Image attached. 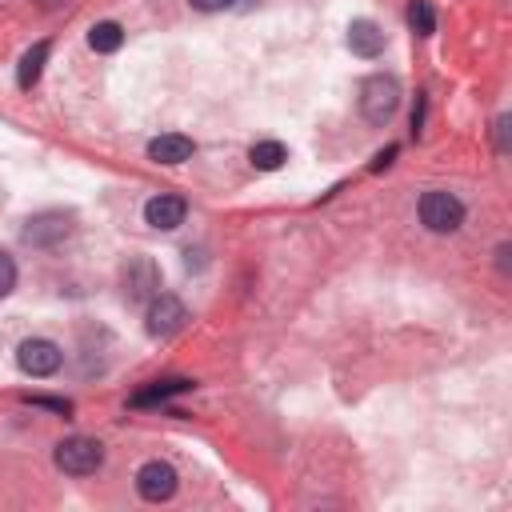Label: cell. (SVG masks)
I'll list each match as a JSON object with an SVG mask.
<instances>
[{
    "label": "cell",
    "mask_w": 512,
    "mask_h": 512,
    "mask_svg": "<svg viewBox=\"0 0 512 512\" xmlns=\"http://www.w3.org/2000/svg\"><path fill=\"white\" fill-rule=\"evenodd\" d=\"M396 104H400V84H396V76H384V72H376V76H368L364 84H360V116L368 120V124H388L392 120V112H396Z\"/></svg>",
    "instance_id": "cell-1"
},
{
    "label": "cell",
    "mask_w": 512,
    "mask_h": 512,
    "mask_svg": "<svg viewBox=\"0 0 512 512\" xmlns=\"http://www.w3.org/2000/svg\"><path fill=\"white\" fill-rule=\"evenodd\" d=\"M56 468L68 472V476H92L100 464H104V448L100 440H88V436H68L56 444Z\"/></svg>",
    "instance_id": "cell-2"
},
{
    "label": "cell",
    "mask_w": 512,
    "mask_h": 512,
    "mask_svg": "<svg viewBox=\"0 0 512 512\" xmlns=\"http://www.w3.org/2000/svg\"><path fill=\"white\" fill-rule=\"evenodd\" d=\"M420 224L428 232H456L464 224V204L452 192L432 188V192L420 196Z\"/></svg>",
    "instance_id": "cell-3"
},
{
    "label": "cell",
    "mask_w": 512,
    "mask_h": 512,
    "mask_svg": "<svg viewBox=\"0 0 512 512\" xmlns=\"http://www.w3.org/2000/svg\"><path fill=\"white\" fill-rule=\"evenodd\" d=\"M16 364H20V372H28V376H52V372L64 364V352H60V344H52V340H44V336H32V340H20Z\"/></svg>",
    "instance_id": "cell-4"
},
{
    "label": "cell",
    "mask_w": 512,
    "mask_h": 512,
    "mask_svg": "<svg viewBox=\"0 0 512 512\" xmlns=\"http://www.w3.org/2000/svg\"><path fill=\"white\" fill-rule=\"evenodd\" d=\"M68 232H72V216H68V212H36V216H28L20 240L32 244V248H52V244H60Z\"/></svg>",
    "instance_id": "cell-5"
},
{
    "label": "cell",
    "mask_w": 512,
    "mask_h": 512,
    "mask_svg": "<svg viewBox=\"0 0 512 512\" xmlns=\"http://www.w3.org/2000/svg\"><path fill=\"white\" fill-rule=\"evenodd\" d=\"M184 320H188V308L172 292H156L152 304H148V312H144V324H148L152 336H172V332L184 328Z\"/></svg>",
    "instance_id": "cell-6"
},
{
    "label": "cell",
    "mask_w": 512,
    "mask_h": 512,
    "mask_svg": "<svg viewBox=\"0 0 512 512\" xmlns=\"http://www.w3.org/2000/svg\"><path fill=\"white\" fill-rule=\"evenodd\" d=\"M136 492H140L144 500H152V504L168 500V496L176 492V468L164 464V460H148V464H140V472H136Z\"/></svg>",
    "instance_id": "cell-7"
},
{
    "label": "cell",
    "mask_w": 512,
    "mask_h": 512,
    "mask_svg": "<svg viewBox=\"0 0 512 512\" xmlns=\"http://www.w3.org/2000/svg\"><path fill=\"white\" fill-rule=\"evenodd\" d=\"M184 216H188V204H184L180 196H168V192H160V196H152V200L144 204V220H148L152 228H160V232L180 228Z\"/></svg>",
    "instance_id": "cell-8"
},
{
    "label": "cell",
    "mask_w": 512,
    "mask_h": 512,
    "mask_svg": "<svg viewBox=\"0 0 512 512\" xmlns=\"http://www.w3.org/2000/svg\"><path fill=\"white\" fill-rule=\"evenodd\" d=\"M160 292V272H156V264L152 260H132L128 268H124V296L128 300H148V296H156Z\"/></svg>",
    "instance_id": "cell-9"
},
{
    "label": "cell",
    "mask_w": 512,
    "mask_h": 512,
    "mask_svg": "<svg viewBox=\"0 0 512 512\" xmlns=\"http://www.w3.org/2000/svg\"><path fill=\"white\" fill-rule=\"evenodd\" d=\"M192 152H196V144H192L188 136H180V132H164V136H156V140L148 144V156H152L156 164H184Z\"/></svg>",
    "instance_id": "cell-10"
},
{
    "label": "cell",
    "mask_w": 512,
    "mask_h": 512,
    "mask_svg": "<svg viewBox=\"0 0 512 512\" xmlns=\"http://www.w3.org/2000/svg\"><path fill=\"white\" fill-rule=\"evenodd\" d=\"M348 48L356 56H380L384 52V32L372 20H352L348 24Z\"/></svg>",
    "instance_id": "cell-11"
},
{
    "label": "cell",
    "mask_w": 512,
    "mask_h": 512,
    "mask_svg": "<svg viewBox=\"0 0 512 512\" xmlns=\"http://www.w3.org/2000/svg\"><path fill=\"white\" fill-rule=\"evenodd\" d=\"M188 388H192V380H184V376H172V380H152L148 388L132 392V404H136V408H148V404H164L168 396H176V392H188Z\"/></svg>",
    "instance_id": "cell-12"
},
{
    "label": "cell",
    "mask_w": 512,
    "mask_h": 512,
    "mask_svg": "<svg viewBox=\"0 0 512 512\" xmlns=\"http://www.w3.org/2000/svg\"><path fill=\"white\" fill-rule=\"evenodd\" d=\"M48 40H40V44H32L24 56H20V68H16V84L20 88H32L36 80H40V72H44V64H48Z\"/></svg>",
    "instance_id": "cell-13"
},
{
    "label": "cell",
    "mask_w": 512,
    "mask_h": 512,
    "mask_svg": "<svg viewBox=\"0 0 512 512\" xmlns=\"http://www.w3.org/2000/svg\"><path fill=\"white\" fill-rule=\"evenodd\" d=\"M248 160H252L260 172H276V168L288 160V148H284L280 140H256L252 152H248Z\"/></svg>",
    "instance_id": "cell-14"
},
{
    "label": "cell",
    "mask_w": 512,
    "mask_h": 512,
    "mask_svg": "<svg viewBox=\"0 0 512 512\" xmlns=\"http://www.w3.org/2000/svg\"><path fill=\"white\" fill-rule=\"evenodd\" d=\"M88 44H92L96 52H116V48L124 44V28H120L116 20H100V24H92Z\"/></svg>",
    "instance_id": "cell-15"
},
{
    "label": "cell",
    "mask_w": 512,
    "mask_h": 512,
    "mask_svg": "<svg viewBox=\"0 0 512 512\" xmlns=\"http://www.w3.org/2000/svg\"><path fill=\"white\" fill-rule=\"evenodd\" d=\"M408 24H412L416 36H432V32H436V12H432V4H428V0H412V4H408Z\"/></svg>",
    "instance_id": "cell-16"
},
{
    "label": "cell",
    "mask_w": 512,
    "mask_h": 512,
    "mask_svg": "<svg viewBox=\"0 0 512 512\" xmlns=\"http://www.w3.org/2000/svg\"><path fill=\"white\" fill-rule=\"evenodd\" d=\"M16 288V260L8 252H0V296H8Z\"/></svg>",
    "instance_id": "cell-17"
},
{
    "label": "cell",
    "mask_w": 512,
    "mask_h": 512,
    "mask_svg": "<svg viewBox=\"0 0 512 512\" xmlns=\"http://www.w3.org/2000/svg\"><path fill=\"white\" fill-rule=\"evenodd\" d=\"M28 404L48 408V412H60V416H68V412H72V404H68V400H52V396H28Z\"/></svg>",
    "instance_id": "cell-18"
},
{
    "label": "cell",
    "mask_w": 512,
    "mask_h": 512,
    "mask_svg": "<svg viewBox=\"0 0 512 512\" xmlns=\"http://www.w3.org/2000/svg\"><path fill=\"white\" fill-rule=\"evenodd\" d=\"M196 12H224V8H232L236 0H188Z\"/></svg>",
    "instance_id": "cell-19"
},
{
    "label": "cell",
    "mask_w": 512,
    "mask_h": 512,
    "mask_svg": "<svg viewBox=\"0 0 512 512\" xmlns=\"http://www.w3.org/2000/svg\"><path fill=\"white\" fill-rule=\"evenodd\" d=\"M60 4H68V0H40V8H48V12H52V8H60Z\"/></svg>",
    "instance_id": "cell-20"
}]
</instances>
